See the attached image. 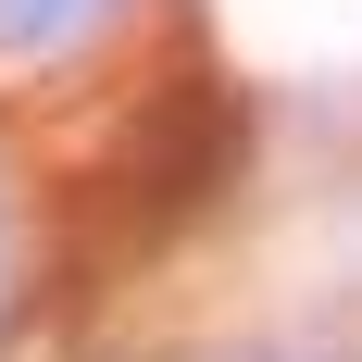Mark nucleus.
<instances>
[{"label": "nucleus", "mask_w": 362, "mask_h": 362, "mask_svg": "<svg viewBox=\"0 0 362 362\" xmlns=\"http://www.w3.org/2000/svg\"><path fill=\"white\" fill-rule=\"evenodd\" d=\"M100 13V0H0V50H50V37H75Z\"/></svg>", "instance_id": "nucleus-1"}]
</instances>
